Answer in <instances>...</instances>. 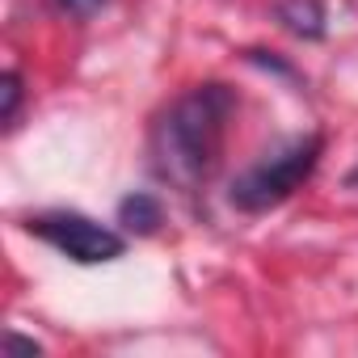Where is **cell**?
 Returning <instances> with one entry per match:
<instances>
[{"instance_id": "cell-8", "label": "cell", "mask_w": 358, "mask_h": 358, "mask_svg": "<svg viewBox=\"0 0 358 358\" xmlns=\"http://www.w3.org/2000/svg\"><path fill=\"white\" fill-rule=\"evenodd\" d=\"M5 345H9L13 354H43V345H38V341H26V337H17V333H9V337H5Z\"/></svg>"}, {"instance_id": "cell-3", "label": "cell", "mask_w": 358, "mask_h": 358, "mask_svg": "<svg viewBox=\"0 0 358 358\" xmlns=\"http://www.w3.org/2000/svg\"><path fill=\"white\" fill-rule=\"evenodd\" d=\"M26 228H30L38 241H47L51 249H59L64 257L80 262V266L114 262V257H122V249H127V241H122L118 232H110V228H101L97 220L76 215V211L34 215V220H26Z\"/></svg>"}, {"instance_id": "cell-5", "label": "cell", "mask_w": 358, "mask_h": 358, "mask_svg": "<svg viewBox=\"0 0 358 358\" xmlns=\"http://www.w3.org/2000/svg\"><path fill=\"white\" fill-rule=\"evenodd\" d=\"M118 224H122L127 232H135V236H152V232H160V224H164V207H160L152 194H127V199L118 203Z\"/></svg>"}, {"instance_id": "cell-2", "label": "cell", "mask_w": 358, "mask_h": 358, "mask_svg": "<svg viewBox=\"0 0 358 358\" xmlns=\"http://www.w3.org/2000/svg\"><path fill=\"white\" fill-rule=\"evenodd\" d=\"M320 152H324V139L320 135H299V139H287L282 148L266 152L257 164H249L232 190H228V203L236 211H249V215H262L278 203H287L308 177L316 173L320 164Z\"/></svg>"}, {"instance_id": "cell-4", "label": "cell", "mask_w": 358, "mask_h": 358, "mask_svg": "<svg viewBox=\"0 0 358 358\" xmlns=\"http://www.w3.org/2000/svg\"><path fill=\"white\" fill-rule=\"evenodd\" d=\"M278 22L295 34V38H324V9L320 0H278Z\"/></svg>"}, {"instance_id": "cell-6", "label": "cell", "mask_w": 358, "mask_h": 358, "mask_svg": "<svg viewBox=\"0 0 358 358\" xmlns=\"http://www.w3.org/2000/svg\"><path fill=\"white\" fill-rule=\"evenodd\" d=\"M0 93H5V110H0V118L13 122L17 118V106H22V76L17 72H5V76H0Z\"/></svg>"}, {"instance_id": "cell-1", "label": "cell", "mask_w": 358, "mask_h": 358, "mask_svg": "<svg viewBox=\"0 0 358 358\" xmlns=\"http://www.w3.org/2000/svg\"><path fill=\"white\" fill-rule=\"evenodd\" d=\"M232 110H236V93L220 80L177 97L152 122V139H148L152 169L160 182L177 190H199L220 164Z\"/></svg>"}, {"instance_id": "cell-7", "label": "cell", "mask_w": 358, "mask_h": 358, "mask_svg": "<svg viewBox=\"0 0 358 358\" xmlns=\"http://www.w3.org/2000/svg\"><path fill=\"white\" fill-rule=\"evenodd\" d=\"M55 5H59L64 13H72V17H93L106 0H55Z\"/></svg>"}]
</instances>
